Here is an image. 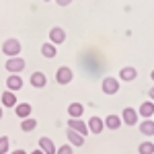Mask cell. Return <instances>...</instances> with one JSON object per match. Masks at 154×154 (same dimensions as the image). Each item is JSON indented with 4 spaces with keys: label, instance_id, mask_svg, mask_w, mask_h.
I'll list each match as a JSON object with an SVG mask.
<instances>
[{
    "label": "cell",
    "instance_id": "1",
    "mask_svg": "<svg viewBox=\"0 0 154 154\" xmlns=\"http://www.w3.org/2000/svg\"><path fill=\"white\" fill-rule=\"evenodd\" d=\"M21 49H23L21 41H19V39H14V37L6 39V41L2 43V54H4L6 58H17V56L21 54Z\"/></svg>",
    "mask_w": 154,
    "mask_h": 154
},
{
    "label": "cell",
    "instance_id": "2",
    "mask_svg": "<svg viewBox=\"0 0 154 154\" xmlns=\"http://www.w3.org/2000/svg\"><path fill=\"white\" fill-rule=\"evenodd\" d=\"M101 91L105 95H117L119 93V78H115V76H105L103 82H101Z\"/></svg>",
    "mask_w": 154,
    "mask_h": 154
},
{
    "label": "cell",
    "instance_id": "3",
    "mask_svg": "<svg viewBox=\"0 0 154 154\" xmlns=\"http://www.w3.org/2000/svg\"><path fill=\"white\" fill-rule=\"evenodd\" d=\"M4 66H6V70L11 72V74H21L25 70V66H27V62L21 56H17V58H8Z\"/></svg>",
    "mask_w": 154,
    "mask_h": 154
},
{
    "label": "cell",
    "instance_id": "4",
    "mask_svg": "<svg viewBox=\"0 0 154 154\" xmlns=\"http://www.w3.org/2000/svg\"><path fill=\"white\" fill-rule=\"evenodd\" d=\"M56 80H58V84H70L72 80H74V72H72V68H68V66L58 68V70H56Z\"/></svg>",
    "mask_w": 154,
    "mask_h": 154
},
{
    "label": "cell",
    "instance_id": "5",
    "mask_svg": "<svg viewBox=\"0 0 154 154\" xmlns=\"http://www.w3.org/2000/svg\"><path fill=\"white\" fill-rule=\"evenodd\" d=\"M138 117H140V115H138V109H134V107H125V109L121 111V121H123L125 125H130V128L138 123Z\"/></svg>",
    "mask_w": 154,
    "mask_h": 154
},
{
    "label": "cell",
    "instance_id": "6",
    "mask_svg": "<svg viewBox=\"0 0 154 154\" xmlns=\"http://www.w3.org/2000/svg\"><path fill=\"white\" fill-rule=\"evenodd\" d=\"M37 144H39V150H41L43 154H56V150H58V146L54 144V140L48 138V136H41Z\"/></svg>",
    "mask_w": 154,
    "mask_h": 154
},
{
    "label": "cell",
    "instance_id": "7",
    "mask_svg": "<svg viewBox=\"0 0 154 154\" xmlns=\"http://www.w3.org/2000/svg\"><path fill=\"white\" fill-rule=\"evenodd\" d=\"M64 41H66V29H62V27L49 29V43L60 45V43H64Z\"/></svg>",
    "mask_w": 154,
    "mask_h": 154
},
{
    "label": "cell",
    "instance_id": "8",
    "mask_svg": "<svg viewBox=\"0 0 154 154\" xmlns=\"http://www.w3.org/2000/svg\"><path fill=\"white\" fill-rule=\"evenodd\" d=\"M68 128L74 131H78L80 136H88L91 131H88V125H86V121H82V119H68Z\"/></svg>",
    "mask_w": 154,
    "mask_h": 154
},
{
    "label": "cell",
    "instance_id": "9",
    "mask_svg": "<svg viewBox=\"0 0 154 154\" xmlns=\"http://www.w3.org/2000/svg\"><path fill=\"white\" fill-rule=\"evenodd\" d=\"M23 88V78L19 76V74H11L8 78H6V91H11V93H19Z\"/></svg>",
    "mask_w": 154,
    "mask_h": 154
},
{
    "label": "cell",
    "instance_id": "10",
    "mask_svg": "<svg viewBox=\"0 0 154 154\" xmlns=\"http://www.w3.org/2000/svg\"><path fill=\"white\" fill-rule=\"evenodd\" d=\"M86 125H88V131H91V134H97V136L105 130V121H103L101 117H97V115L88 119V121H86Z\"/></svg>",
    "mask_w": 154,
    "mask_h": 154
},
{
    "label": "cell",
    "instance_id": "11",
    "mask_svg": "<svg viewBox=\"0 0 154 154\" xmlns=\"http://www.w3.org/2000/svg\"><path fill=\"white\" fill-rule=\"evenodd\" d=\"M119 78L125 80V82H131V80L138 78V70H136L134 66H123V68L119 70Z\"/></svg>",
    "mask_w": 154,
    "mask_h": 154
},
{
    "label": "cell",
    "instance_id": "12",
    "mask_svg": "<svg viewBox=\"0 0 154 154\" xmlns=\"http://www.w3.org/2000/svg\"><path fill=\"white\" fill-rule=\"evenodd\" d=\"M31 111H33V107L29 105V103H17V107H14V115L19 119L31 117Z\"/></svg>",
    "mask_w": 154,
    "mask_h": 154
},
{
    "label": "cell",
    "instance_id": "13",
    "mask_svg": "<svg viewBox=\"0 0 154 154\" xmlns=\"http://www.w3.org/2000/svg\"><path fill=\"white\" fill-rule=\"evenodd\" d=\"M29 80H31V86H33V88H43V86L48 84V78H45V74H43V72H39V70L33 72Z\"/></svg>",
    "mask_w": 154,
    "mask_h": 154
},
{
    "label": "cell",
    "instance_id": "14",
    "mask_svg": "<svg viewBox=\"0 0 154 154\" xmlns=\"http://www.w3.org/2000/svg\"><path fill=\"white\" fill-rule=\"evenodd\" d=\"M138 115H142L144 119H152L154 117V103L152 101H144L140 109H138Z\"/></svg>",
    "mask_w": 154,
    "mask_h": 154
},
{
    "label": "cell",
    "instance_id": "15",
    "mask_svg": "<svg viewBox=\"0 0 154 154\" xmlns=\"http://www.w3.org/2000/svg\"><path fill=\"white\" fill-rule=\"evenodd\" d=\"M103 121H105V130H113V131L119 130V128H121V123H123L121 117H119V115H113V113H111V115H107Z\"/></svg>",
    "mask_w": 154,
    "mask_h": 154
},
{
    "label": "cell",
    "instance_id": "16",
    "mask_svg": "<svg viewBox=\"0 0 154 154\" xmlns=\"http://www.w3.org/2000/svg\"><path fill=\"white\" fill-rule=\"evenodd\" d=\"M82 113H84L82 103H70L68 105V115H70V119H82Z\"/></svg>",
    "mask_w": 154,
    "mask_h": 154
},
{
    "label": "cell",
    "instance_id": "17",
    "mask_svg": "<svg viewBox=\"0 0 154 154\" xmlns=\"http://www.w3.org/2000/svg\"><path fill=\"white\" fill-rule=\"evenodd\" d=\"M66 138H68V142H70V146H82L84 144V136H80L78 131H74V130H66Z\"/></svg>",
    "mask_w": 154,
    "mask_h": 154
},
{
    "label": "cell",
    "instance_id": "18",
    "mask_svg": "<svg viewBox=\"0 0 154 154\" xmlns=\"http://www.w3.org/2000/svg\"><path fill=\"white\" fill-rule=\"evenodd\" d=\"M0 101H2V107H17V95L11 91H4L0 95Z\"/></svg>",
    "mask_w": 154,
    "mask_h": 154
},
{
    "label": "cell",
    "instance_id": "19",
    "mask_svg": "<svg viewBox=\"0 0 154 154\" xmlns=\"http://www.w3.org/2000/svg\"><path fill=\"white\" fill-rule=\"evenodd\" d=\"M56 54H58V48L54 45V43H43L41 45V56L43 58H48V60H51V58H56Z\"/></svg>",
    "mask_w": 154,
    "mask_h": 154
},
{
    "label": "cell",
    "instance_id": "20",
    "mask_svg": "<svg viewBox=\"0 0 154 154\" xmlns=\"http://www.w3.org/2000/svg\"><path fill=\"white\" fill-rule=\"evenodd\" d=\"M140 131H142L144 136H154V119H144L142 123H140Z\"/></svg>",
    "mask_w": 154,
    "mask_h": 154
},
{
    "label": "cell",
    "instance_id": "21",
    "mask_svg": "<svg viewBox=\"0 0 154 154\" xmlns=\"http://www.w3.org/2000/svg\"><path fill=\"white\" fill-rule=\"evenodd\" d=\"M35 128H37V119L35 117L21 119V130H23V131H33Z\"/></svg>",
    "mask_w": 154,
    "mask_h": 154
},
{
    "label": "cell",
    "instance_id": "22",
    "mask_svg": "<svg viewBox=\"0 0 154 154\" xmlns=\"http://www.w3.org/2000/svg\"><path fill=\"white\" fill-rule=\"evenodd\" d=\"M138 154H154V144L148 140V142H142L138 146Z\"/></svg>",
    "mask_w": 154,
    "mask_h": 154
},
{
    "label": "cell",
    "instance_id": "23",
    "mask_svg": "<svg viewBox=\"0 0 154 154\" xmlns=\"http://www.w3.org/2000/svg\"><path fill=\"white\" fill-rule=\"evenodd\" d=\"M8 148H11V140H8V136H0V154H6V152H8Z\"/></svg>",
    "mask_w": 154,
    "mask_h": 154
},
{
    "label": "cell",
    "instance_id": "24",
    "mask_svg": "<svg viewBox=\"0 0 154 154\" xmlns=\"http://www.w3.org/2000/svg\"><path fill=\"white\" fill-rule=\"evenodd\" d=\"M56 154H74V150H72L70 144H62L58 150H56Z\"/></svg>",
    "mask_w": 154,
    "mask_h": 154
},
{
    "label": "cell",
    "instance_id": "25",
    "mask_svg": "<svg viewBox=\"0 0 154 154\" xmlns=\"http://www.w3.org/2000/svg\"><path fill=\"white\" fill-rule=\"evenodd\" d=\"M70 2H72V0H56V4H58V6H68Z\"/></svg>",
    "mask_w": 154,
    "mask_h": 154
},
{
    "label": "cell",
    "instance_id": "26",
    "mask_svg": "<svg viewBox=\"0 0 154 154\" xmlns=\"http://www.w3.org/2000/svg\"><path fill=\"white\" fill-rule=\"evenodd\" d=\"M11 154H27V152H25L23 148H17V150H12V152H11Z\"/></svg>",
    "mask_w": 154,
    "mask_h": 154
},
{
    "label": "cell",
    "instance_id": "27",
    "mask_svg": "<svg viewBox=\"0 0 154 154\" xmlns=\"http://www.w3.org/2000/svg\"><path fill=\"white\" fill-rule=\"evenodd\" d=\"M148 95H150V101H152V103H154V86H152V88H150V91H148Z\"/></svg>",
    "mask_w": 154,
    "mask_h": 154
},
{
    "label": "cell",
    "instance_id": "28",
    "mask_svg": "<svg viewBox=\"0 0 154 154\" xmlns=\"http://www.w3.org/2000/svg\"><path fill=\"white\" fill-rule=\"evenodd\" d=\"M29 154H43V152H41L39 148H35V150H31V152H29Z\"/></svg>",
    "mask_w": 154,
    "mask_h": 154
},
{
    "label": "cell",
    "instance_id": "29",
    "mask_svg": "<svg viewBox=\"0 0 154 154\" xmlns=\"http://www.w3.org/2000/svg\"><path fill=\"white\" fill-rule=\"evenodd\" d=\"M150 78H152V82H154V70H152V72H150Z\"/></svg>",
    "mask_w": 154,
    "mask_h": 154
},
{
    "label": "cell",
    "instance_id": "30",
    "mask_svg": "<svg viewBox=\"0 0 154 154\" xmlns=\"http://www.w3.org/2000/svg\"><path fill=\"white\" fill-rule=\"evenodd\" d=\"M0 119H2V109H0Z\"/></svg>",
    "mask_w": 154,
    "mask_h": 154
},
{
    "label": "cell",
    "instance_id": "31",
    "mask_svg": "<svg viewBox=\"0 0 154 154\" xmlns=\"http://www.w3.org/2000/svg\"><path fill=\"white\" fill-rule=\"evenodd\" d=\"M45 2H49V0H45Z\"/></svg>",
    "mask_w": 154,
    "mask_h": 154
}]
</instances>
